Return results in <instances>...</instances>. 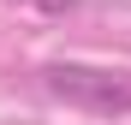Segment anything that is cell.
<instances>
[{"mask_svg": "<svg viewBox=\"0 0 131 125\" xmlns=\"http://www.w3.org/2000/svg\"><path fill=\"white\" fill-rule=\"evenodd\" d=\"M36 6H42V12H54V18H60V12H72V6H78V0H36Z\"/></svg>", "mask_w": 131, "mask_h": 125, "instance_id": "2", "label": "cell"}, {"mask_svg": "<svg viewBox=\"0 0 131 125\" xmlns=\"http://www.w3.org/2000/svg\"><path fill=\"white\" fill-rule=\"evenodd\" d=\"M48 89L78 101L90 113H131V72H101V66H48Z\"/></svg>", "mask_w": 131, "mask_h": 125, "instance_id": "1", "label": "cell"}]
</instances>
